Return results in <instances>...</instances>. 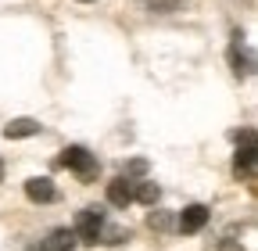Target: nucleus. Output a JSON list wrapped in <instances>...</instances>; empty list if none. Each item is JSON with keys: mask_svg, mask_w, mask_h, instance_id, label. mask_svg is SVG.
I'll return each mask as SVG.
<instances>
[{"mask_svg": "<svg viewBox=\"0 0 258 251\" xmlns=\"http://www.w3.org/2000/svg\"><path fill=\"white\" fill-rule=\"evenodd\" d=\"M57 162H61L64 169H72L83 183H93V179H97V172H101V162H97V154H90V151H86V147H79V144L64 147Z\"/></svg>", "mask_w": 258, "mask_h": 251, "instance_id": "1", "label": "nucleus"}, {"mask_svg": "<svg viewBox=\"0 0 258 251\" xmlns=\"http://www.w3.org/2000/svg\"><path fill=\"white\" fill-rule=\"evenodd\" d=\"M79 4H93V0H79Z\"/></svg>", "mask_w": 258, "mask_h": 251, "instance_id": "16", "label": "nucleus"}, {"mask_svg": "<svg viewBox=\"0 0 258 251\" xmlns=\"http://www.w3.org/2000/svg\"><path fill=\"white\" fill-rule=\"evenodd\" d=\"M101 230H104V212H101V208H83V212L76 215V226H72L76 240H83V244H97Z\"/></svg>", "mask_w": 258, "mask_h": 251, "instance_id": "3", "label": "nucleus"}, {"mask_svg": "<svg viewBox=\"0 0 258 251\" xmlns=\"http://www.w3.org/2000/svg\"><path fill=\"white\" fill-rule=\"evenodd\" d=\"M144 172H147V162H144V158H133V162L125 165V172H122V176H144Z\"/></svg>", "mask_w": 258, "mask_h": 251, "instance_id": "14", "label": "nucleus"}, {"mask_svg": "<svg viewBox=\"0 0 258 251\" xmlns=\"http://www.w3.org/2000/svg\"><path fill=\"white\" fill-rule=\"evenodd\" d=\"M205 223H208V208L205 205H186L176 219V230L179 233H198V230H205Z\"/></svg>", "mask_w": 258, "mask_h": 251, "instance_id": "5", "label": "nucleus"}, {"mask_svg": "<svg viewBox=\"0 0 258 251\" xmlns=\"http://www.w3.org/2000/svg\"><path fill=\"white\" fill-rule=\"evenodd\" d=\"M230 69L237 79H251L258 72V54L244 43V33H233V43H230Z\"/></svg>", "mask_w": 258, "mask_h": 251, "instance_id": "2", "label": "nucleus"}, {"mask_svg": "<svg viewBox=\"0 0 258 251\" xmlns=\"http://www.w3.org/2000/svg\"><path fill=\"white\" fill-rule=\"evenodd\" d=\"M133 179L129 176H115L111 183H108V201L115 205V208H125V205H133Z\"/></svg>", "mask_w": 258, "mask_h": 251, "instance_id": "7", "label": "nucleus"}, {"mask_svg": "<svg viewBox=\"0 0 258 251\" xmlns=\"http://www.w3.org/2000/svg\"><path fill=\"white\" fill-rule=\"evenodd\" d=\"M147 226H151V230H169L172 219H169L165 212H151V215H147Z\"/></svg>", "mask_w": 258, "mask_h": 251, "instance_id": "13", "label": "nucleus"}, {"mask_svg": "<svg viewBox=\"0 0 258 251\" xmlns=\"http://www.w3.org/2000/svg\"><path fill=\"white\" fill-rule=\"evenodd\" d=\"M40 133V122L36 118H15L4 126V137L8 140H22V137H36Z\"/></svg>", "mask_w": 258, "mask_h": 251, "instance_id": "8", "label": "nucleus"}, {"mask_svg": "<svg viewBox=\"0 0 258 251\" xmlns=\"http://www.w3.org/2000/svg\"><path fill=\"white\" fill-rule=\"evenodd\" d=\"M144 8H151V11H176L183 0H140Z\"/></svg>", "mask_w": 258, "mask_h": 251, "instance_id": "12", "label": "nucleus"}, {"mask_svg": "<svg viewBox=\"0 0 258 251\" xmlns=\"http://www.w3.org/2000/svg\"><path fill=\"white\" fill-rule=\"evenodd\" d=\"M161 198V186L158 183H137L133 186V201H140V205H154Z\"/></svg>", "mask_w": 258, "mask_h": 251, "instance_id": "10", "label": "nucleus"}, {"mask_svg": "<svg viewBox=\"0 0 258 251\" xmlns=\"http://www.w3.org/2000/svg\"><path fill=\"white\" fill-rule=\"evenodd\" d=\"M233 140H237V172L244 176V172L258 169V133H251V130H237Z\"/></svg>", "mask_w": 258, "mask_h": 251, "instance_id": "4", "label": "nucleus"}, {"mask_svg": "<svg viewBox=\"0 0 258 251\" xmlns=\"http://www.w3.org/2000/svg\"><path fill=\"white\" fill-rule=\"evenodd\" d=\"M72 247H76V233L72 230H54L36 251H72Z\"/></svg>", "mask_w": 258, "mask_h": 251, "instance_id": "9", "label": "nucleus"}, {"mask_svg": "<svg viewBox=\"0 0 258 251\" xmlns=\"http://www.w3.org/2000/svg\"><path fill=\"white\" fill-rule=\"evenodd\" d=\"M25 198L36 201V205H50L57 198V186L47 176H32V179H25Z\"/></svg>", "mask_w": 258, "mask_h": 251, "instance_id": "6", "label": "nucleus"}, {"mask_svg": "<svg viewBox=\"0 0 258 251\" xmlns=\"http://www.w3.org/2000/svg\"><path fill=\"white\" fill-rule=\"evenodd\" d=\"M0 179H4V162H0Z\"/></svg>", "mask_w": 258, "mask_h": 251, "instance_id": "15", "label": "nucleus"}, {"mask_svg": "<svg viewBox=\"0 0 258 251\" xmlns=\"http://www.w3.org/2000/svg\"><path fill=\"white\" fill-rule=\"evenodd\" d=\"M101 244H122V240H129V233L122 230V226H108L104 223V230H101V237H97Z\"/></svg>", "mask_w": 258, "mask_h": 251, "instance_id": "11", "label": "nucleus"}]
</instances>
